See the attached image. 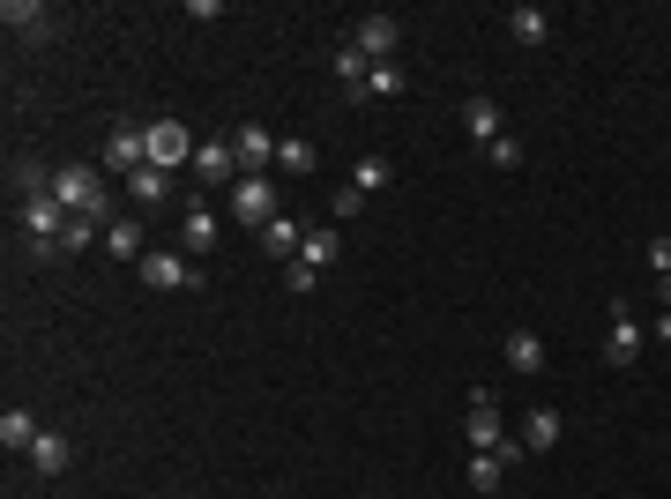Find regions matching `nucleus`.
I'll return each mask as SVG.
<instances>
[{
	"label": "nucleus",
	"mask_w": 671,
	"mask_h": 499,
	"mask_svg": "<svg viewBox=\"0 0 671 499\" xmlns=\"http://www.w3.org/2000/svg\"><path fill=\"white\" fill-rule=\"evenodd\" d=\"M403 90H411V76L388 60V68H373V76H366V90H358V98H403Z\"/></svg>",
	"instance_id": "a878e982"
},
{
	"label": "nucleus",
	"mask_w": 671,
	"mask_h": 499,
	"mask_svg": "<svg viewBox=\"0 0 671 499\" xmlns=\"http://www.w3.org/2000/svg\"><path fill=\"white\" fill-rule=\"evenodd\" d=\"M351 46L366 52V68H388L396 46H403V23H396V16H366V23L351 30Z\"/></svg>",
	"instance_id": "423d86ee"
},
{
	"label": "nucleus",
	"mask_w": 671,
	"mask_h": 499,
	"mask_svg": "<svg viewBox=\"0 0 671 499\" xmlns=\"http://www.w3.org/2000/svg\"><path fill=\"white\" fill-rule=\"evenodd\" d=\"M314 164H322V150H314L306 134H284V142H276V172L284 179H314Z\"/></svg>",
	"instance_id": "a211bd4d"
},
{
	"label": "nucleus",
	"mask_w": 671,
	"mask_h": 499,
	"mask_svg": "<svg viewBox=\"0 0 671 499\" xmlns=\"http://www.w3.org/2000/svg\"><path fill=\"white\" fill-rule=\"evenodd\" d=\"M485 157H493L500 172H515V164H522V142H515V134H500V142H485Z\"/></svg>",
	"instance_id": "c85d7f7f"
},
{
	"label": "nucleus",
	"mask_w": 671,
	"mask_h": 499,
	"mask_svg": "<svg viewBox=\"0 0 671 499\" xmlns=\"http://www.w3.org/2000/svg\"><path fill=\"white\" fill-rule=\"evenodd\" d=\"M604 358H612V366H634V358H642V321H634V306H626V299H612V336H604Z\"/></svg>",
	"instance_id": "6e6552de"
},
{
	"label": "nucleus",
	"mask_w": 671,
	"mask_h": 499,
	"mask_svg": "<svg viewBox=\"0 0 671 499\" xmlns=\"http://www.w3.org/2000/svg\"><path fill=\"white\" fill-rule=\"evenodd\" d=\"M507 366H515L522 380H537L545 373V336H537V328H507Z\"/></svg>",
	"instance_id": "f8f14e48"
},
{
	"label": "nucleus",
	"mask_w": 671,
	"mask_h": 499,
	"mask_svg": "<svg viewBox=\"0 0 671 499\" xmlns=\"http://www.w3.org/2000/svg\"><path fill=\"white\" fill-rule=\"evenodd\" d=\"M142 134H149V164H157V172H179V164H195V150H201L179 120H149Z\"/></svg>",
	"instance_id": "7ed1b4c3"
},
{
	"label": "nucleus",
	"mask_w": 671,
	"mask_h": 499,
	"mask_svg": "<svg viewBox=\"0 0 671 499\" xmlns=\"http://www.w3.org/2000/svg\"><path fill=\"white\" fill-rule=\"evenodd\" d=\"M298 247H306V224H298L292 209H284V217L262 231V253H276V261H298Z\"/></svg>",
	"instance_id": "6ab92c4d"
},
{
	"label": "nucleus",
	"mask_w": 671,
	"mask_h": 499,
	"mask_svg": "<svg viewBox=\"0 0 671 499\" xmlns=\"http://www.w3.org/2000/svg\"><path fill=\"white\" fill-rule=\"evenodd\" d=\"M560 432H568V425H560V410H545V402H537V410L522 418V448H530V455H552V448H560Z\"/></svg>",
	"instance_id": "f3484780"
},
{
	"label": "nucleus",
	"mask_w": 671,
	"mask_h": 499,
	"mask_svg": "<svg viewBox=\"0 0 671 499\" xmlns=\"http://www.w3.org/2000/svg\"><path fill=\"white\" fill-rule=\"evenodd\" d=\"M38 432H46V425L30 418L23 402H16V410H0V448H8V455H30V448H38Z\"/></svg>",
	"instance_id": "dca6fc26"
},
{
	"label": "nucleus",
	"mask_w": 671,
	"mask_h": 499,
	"mask_svg": "<svg viewBox=\"0 0 671 499\" xmlns=\"http://www.w3.org/2000/svg\"><path fill=\"white\" fill-rule=\"evenodd\" d=\"M135 276H142L149 291H201V269L187 261V253H142Z\"/></svg>",
	"instance_id": "20e7f679"
},
{
	"label": "nucleus",
	"mask_w": 671,
	"mask_h": 499,
	"mask_svg": "<svg viewBox=\"0 0 671 499\" xmlns=\"http://www.w3.org/2000/svg\"><path fill=\"white\" fill-rule=\"evenodd\" d=\"M336 76H344V90H351V98H358V90H366V76H373V68H366V52L351 46V38L336 46Z\"/></svg>",
	"instance_id": "b1692460"
},
{
	"label": "nucleus",
	"mask_w": 671,
	"mask_h": 499,
	"mask_svg": "<svg viewBox=\"0 0 671 499\" xmlns=\"http://www.w3.org/2000/svg\"><path fill=\"white\" fill-rule=\"evenodd\" d=\"M388 179H396V164H388V157H358V164H351V187H358V194H381V187H388Z\"/></svg>",
	"instance_id": "4be33fe9"
},
{
	"label": "nucleus",
	"mask_w": 671,
	"mask_h": 499,
	"mask_svg": "<svg viewBox=\"0 0 671 499\" xmlns=\"http://www.w3.org/2000/svg\"><path fill=\"white\" fill-rule=\"evenodd\" d=\"M276 142H284V134H269V127H239V134H231V150H239V172L262 179V172L276 164Z\"/></svg>",
	"instance_id": "9d476101"
},
{
	"label": "nucleus",
	"mask_w": 671,
	"mask_h": 499,
	"mask_svg": "<svg viewBox=\"0 0 671 499\" xmlns=\"http://www.w3.org/2000/svg\"><path fill=\"white\" fill-rule=\"evenodd\" d=\"M336 253H344V231H336V224H314V231H306V247H298V261H306V269H328Z\"/></svg>",
	"instance_id": "aec40b11"
},
{
	"label": "nucleus",
	"mask_w": 671,
	"mask_h": 499,
	"mask_svg": "<svg viewBox=\"0 0 671 499\" xmlns=\"http://www.w3.org/2000/svg\"><path fill=\"white\" fill-rule=\"evenodd\" d=\"M68 462H75V440H68V432H38L30 470H38V477H68Z\"/></svg>",
	"instance_id": "2eb2a0df"
},
{
	"label": "nucleus",
	"mask_w": 671,
	"mask_h": 499,
	"mask_svg": "<svg viewBox=\"0 0 671 499\" xmlns=\"http://www.w3.org/2000/svg\"><path fill=\"white\" fill-rule=\"evenodd\" d=\"M463 440H471L477 455H500V440H507V425H500V402L477 388L471 396V418H463Z\"/></svg>",
	"instance_id": "0eeeda50"
},
{
	"label": "nucleus",
	"mask_w": 671,
	"mask_h": 499,
	"mask_svg": "<svg viewBox=\"0 0 671 499\" xmlns=\"http://www.w3.org/2000/svg\"><path fill=\"white\" fill-rule=\"evenodd\" d=\"M195 172L209 179V187H224V194L247 179V172H239V150H231V134H224V142H201V150H195Z\"/></svg>",
	"instance_id": "1a4fd4ad"
},
{
	"label": "nucleus",
	"mask_w": 671,
	"mask_h": 499,
	"mask_svg": "<svg viewBox=\"0 0 671 499\" xmlns=\"http://www.w3.org/2000/svg\"><path fill=\"white\" fill-rule=\"evenodd\" d=\"M142 164H149V134H142V127H112V134H105V150H98V172L135 179Z\"/></svg>",
	"instance_id": "39448f33"
},
{
	"label": "nucleus",
	"mask_w": 671,
	"mask_h": 499,
	"mask_svg": "<svg viewBox=\"0 0 671 499\" xmlns=\"http://www.w3.org/2000/svg\"><path fill=\"white\" fill-rule=\"evenodd\" d=\"M657 299H664V313H671V276H657Z\"/></svg>",
	"instance_id": "473e14b6"
},
{
	"label": "nucleus",
	"mask_w": 671,
	"mask_h": 499,
	"mask_svg": "<svg viewBox=\"0 0 671 499\" xmlns=\"http://www.w3.org/2000/svg\"><path fill=\"white\" fill-rule=\"evenodd\" d=\"M0 23L23 30V38H38V30H46V8H38V0H8V8H0Z\"/></svg>",
	"instance_id": "393cba45"
},
{
	"label": "nucleus",
	"mask_w": 671,
	"mask_h": 499,
	"mask_svg": "<svg viewBox=\"0 0 671 499\" xmlns=\"http://www.w3.org/2000/svg\"><path fill=\"white\" fill-rule=\"evenodd\" d=\"M328 209H336V224H344V217H358V209H366V194H358V187H336V201H328Z\"/></svg>",
	"instance_id": "c756f323"
},
{
	"label": "nucleus",
	"mask_w": 671,
	"mask_h": 499,
	"mask_svg": "<svg viewBox=\"0 0 671 499\" xmlns=\"http://www.w3.org/2000/svg\"><path fill=\"white\" fill-rule=\"evenodd\" d=\"M649 269H657V276H671V239H649Z\"/></svg>",
	"instance_id": "7c9ffc66"
},
{
	"label": "nucleus",
	"mask_w": 671,
	"mask_h": 499,
	"mask_svg": "<svg viewBox=\"0 0 671 499\" xmlns=\"http://www.w3.org/2000/svg\"><path fill=\"white\" fill-rule=\"evenodd\" d=\"M217 239H224V217L195 201V209H187V224H179V247H187V253H209Z\"/></svg>",
	"instance_id": "4468645a"
},
{
	"label": "nucleus",
	"mask_w": 671,
	"mask_h": 499,
	"mask_svg": "<svg viewBox=\"0 0 671 499\" xmlns=\"http://www.w3.org/2000/svg\"><path fill=\"white\" fill-rule=\"evenodd\" d=\"M105 253H120V261H142V224H127V217H112V224H105Z\"/></svg>",
	"instance_id": "412c9836"
},
{
	"label": "nucleus",
	"mask_w": 671,
	"mask_h": 499,
	"mask_svg": "<svg viewBox=\"0 0 671 499\" xmlns=\"http://www.w3.org/2000/svg\"><path fill=\"white\" fill-rule=\"evenodd\" d=\"M52 201H60L68 217L112 224V194H105V172H98V164H60V172H52Z\"/></svg>",
	"instance_id": "f257e3e1"
},
{
	"label": "nucleus",
	"mask_w": 671,
	"mask_h": 499,
	"mask_svg": "<svg viewBox=\"0 0 671 499\" xmlns=\"http://www.w3.org/2000/svg\"><path fill=\"white\" fill-rule=\"evenodd\" d=\"M127 194H135V201H165V194H172V172H157V164H142V172L127 179Z\"/></svg>",
	"instance_id": "bb28decb"
},
{
	"label": "nucleus",
	"mask_w": 671,
	"mask_h": 499,
	"mask_svg": "<svg viewBox=\"0 0 671 499\" xmlns=\"http://www.w3.org/2000/svg\"><path fill=\"white\" fill-rule=\"evenodd\" d=\"M463 127H471L477 150H485V142H500V134H507V112H500L493 98H463Z\"/></svg>",
	"instance_id": "ddd939ff"
},
{
	"label": "nucleus",
	"mask_w": 671,
	"mask_h": 499,
	"mask_svg": "<svg viewBox=\"0 0 671 499\" xmlns=\"http://www.w3.org/2000/svg\"><path fill=\"white\" fill-rule=\"evenodd\" d=\"M649 336H657V343H671V313H657V321H649Z\"/></svg>",
	"instance_id": "2f4dec72"
},
{
	"label": "nucleus",
	"mask_w": 671,
	"mask_h": 499,
	"mask_svg": "<svg viewBox=\"0 0 671 499\" xmlns=\"http://www.w3.org/2000/svg\"><path fill=\"white\" fill-rule=\"evenodd\" d=\"M500 23H507V38H515V46H545V38H552V16L537 8V0H515Z\"/></svg>",
	"instance_id": "9b49d317"
},
{
	"label": "nucleus",
	"mask_w": 671,
	"mask_h": 499,
	"mask_svg": "<svg viewBox=\"0 0 671 499\" xmlns=\"http://www.w3.org/2000/svg\"><path fill=\"white\" fill-rule=\"evenodd\" d=\"M105 239V224H90V217H68V231H60V247H52V261H60V253H90Z\"/></svg>",
	"instance_id": "5701e85b"
},
{
	"label": "nucleus",
	"mask_w": 671,
	"mask_h": 499,
	"mask_svg": "<svg viewBox=\"0 0 671 499\" xmlns=\"http://www.w3.org/2000/svg\"><path fill=\"white\" fill-rule=\"evenodd\" d=\"M500 477H507V462H500V455H471V485H477V492H493Z\"/></svg>",
	"instance_id": "cd10ccee"
},
{
	"label": "nucleus",
	"mask_w": 671,
	"mask_h": 499,
	"mask_svg": "<svg viewBox=\"0 0 671 499\" xmlns=\"http://www.w3.org/2000/svg\"><path fill=\"white\" fill-rule=\"evenodd\" d=\"M231 217H239V224L247 231H269L276 217H284V194H276V179H239V187H231Z\"/></svg>",
	"instance_id": "f03ea898"
}]
</instances>
